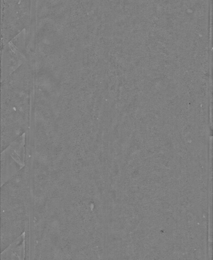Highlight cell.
I'll use <instances>...</instances> for the list:
<instances>
[{"label":"cell","instance_id":"1","mask_svg":"<svg viewBox=\"0 0 213 260\" xmlns=\"http://www.w3.org/2000/svg\"><path fill=\"white\" fill-rule=\"evenodd\" d=\"M25 134L17 138L2 153V184L24 166Z\"/></svg>","mask_w":213,"mask_h":260}]
</instances>
